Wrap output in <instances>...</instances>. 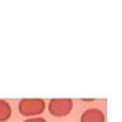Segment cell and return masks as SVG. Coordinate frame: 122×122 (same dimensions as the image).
<instances>
[{
  "mask_svg": "<svg viewBox=\"0 0 122 122\" xmlns=\"http://www.w3.org/2000/svg\"><path fill=\"white\" fill-rule=\"evenodd\" d=\"M46 109V102L40 98H24L19 102V113L24 117L40 115Z\"/></svg>",
  "mask_w": 122,
  "mask_h": 122,
  "instance_id": "6da1fadb",
  "label": "cell"
},
{
  "mask_svg": "<svg viewBox=\"0 0 122 122\" xmlns=\"http://www.w3.org/2000/svg\"><path fill=\"white\" fill-rule=\"evenodd\" d=\"M72 110V101L68 98H54L48 102V111L54 117H66Z\"/></svg>",
  "mask_w": 122,
  "mask_h": 122,
  "instance_id": "7a4b0ae2",
  "label": "cell"
},
{
  "mask_svg": "<svg viewBox=\"0 0 122 122\" xmlns=\"http://www.w3.org/2000/svg\"><path fill=\"white\" fill-rule=\"evenodd\" d=\"M81 122H105V114L99 109H87L81 115Z\"/></svg>",
  "mask_w": 122,
  "mask_h": 122,
  "instance_id": "3957f363",
  "label": "cell"
},
{
  "mask_svg": "<svg viewBox=\"0 0 122 122\" xmlns=\"http://www.w3.org/2000/svg\"><path fill=\"white\" fill-rule=\"evenodd\" d=\"M12 115V107L7 101L0 99V122H5L11 118Z\"/></svg>",
  "mask_w": 122,
  "mask_h": 122,
  "instance_id": "277c9868",
  "label": "cell"
},
{
  "mask_svg": "<svg viewBox=\"0 0 122 122\" xmlns=\"http://www.w3.org/2000/svg\"><path fill=\"white\" fill-rule=\"evenodd\" d=\"M23 122H47V121L44 118H42V117H31V118H27Z\"/></svg>",
  "mask_w": 122,
  "mask_h": 122,
  "instance_id": "5b68a950",
  "label": "cell"
}]
</instances>
